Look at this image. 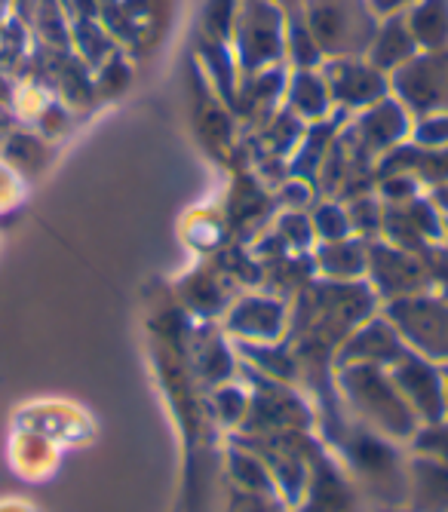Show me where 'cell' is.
Returning <instances> with one entry per match:
<instances>
[{"instance_id": "obj_1", "label": "cell", "mask_w": 448, "mask_h": 512, "mask_svg": "<svg viewBox=\"0 0 448 512\" xmlns=\"http://www.w3.org/2000/svg\"><path fill=\"white\" fill-rule=\"evenodd\" d=\"M13 194H16V181H13V175L4 166H0V209L10 206L16 200Z\"/></svg>"}]
</instances>
